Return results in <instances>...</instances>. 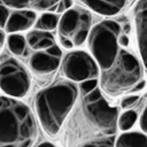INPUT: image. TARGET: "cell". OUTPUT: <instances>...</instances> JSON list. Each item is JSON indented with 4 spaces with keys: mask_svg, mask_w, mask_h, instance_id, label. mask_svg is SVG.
I'll return each mask as SVG.
<instances>
[{
    "mask_svg": "<svg viewBox=\"0 0 147 147\" xmlns=\"http://www.w3.org/2000/svg\"><path fill=\"white\" fill-rule=\"evenodd\" d=\"M139 99H140V95H139L138 93L126 94V95H124V96L122 98L119 106H121V108L124 109V110L130 109V108H132V107L139 101Z\"/></svg>",
    "mask_w": 147,
    "mask_h": 147,
    "instance_id": "cell-20",
    "label": "cell"
},
{
    "mask_svg": "<svg viewBox=\"0 0 147 147\" xmlns=\"http://www.w3.org/2000/svg\"><path fill=\"white\" fill-rule=\"evenodd\" d=\"M92 28L91 11L82 6H72L60 15L56 41L61 48L76 49L86 44Z\"/></svg>",
    "mask_w": 147,
    "mask_h": 147,
    "instance_id": "cell-5",
    "label": "cell"
},
{
    "mask_svg": "<svg viewBox=\"0 0 147 147\" xmlns=\"http://www.w3.org/2000/svg\"><path fill=\"white\" fill-rule=\"evenodd\" d=\"M88 9L102 15V16H115L125 6L127 0H80Z\"/></svg>",
    "mask_w": 147,
    "mask_h": 147,
    "instance_id": "cell-11",
    "label": "cell"
},
{
    "mask_svg": "<svg viewBox=\"0 0 147 147\" xmlns=\"http://www.w3.org/2000/svg\"><path fill=\"white\" fill-rule=\"evenodd\" d=\"M144 79L142 62L134 52L121 47L113 63L99 74V88L109 98H117L132 91Z\"/></svg>",
    "mask_w": 147,
    "mask_h": 147,
    "instance_id": "cell-3",
    "label": "cell"
},
{
    "mask_svg": "<svg viewBox=\"0 0 147 147\" xmlns=\"http://www.w3.org/2000/svg\"><path fill=\"white\" fill-rule=\"evenodd\" d=\"M59 20H60L59 14L53 13V11H42L39 16H37L33 28L37 30L53 32L57 28Z\"/></svg>",
    "mask_w": 147,
    "mask_h": 147,
    "instance_id": "cell-15",
    "label": "cell"
},
{
    "mask_svg": "<svg viewBox=\"0 0 147 147\" xmlns=\"http://www.w3.org/2000/svg\"><path fill=\"white\" fill-rule=\"evenodd\" d=\"M127 1H136V0H127Z\"/></svg>",
    "mask_w": 147,
    "mask_h": 147,
    "instance_id": "cell-28",
    "label": "cell"
},
{
    "mask_svg": "<svg viewBox=\"0 0 147 147\" xmlns=\"http://www.w3.org/2000/svg\"><path fill=\"white\" fill-rule=\"evenodd\" d=\"M28 47L31 51H44L53 45L57 44L56 37L53 32L49 31H42V30H29L25 34Z\"/></svg>",
    "mask_w": 147,
    "mask_h": 147,
    "instance_id": "cell-12",
    "label": "cell"
},
{
    "mask_svg": "<svg viewBox=\"0 0 147 147\" xmlns=\"http://www.w3.org/2000/svg\"><path fill=\"white\" fill-rule=\"evenodd\" d=\"M139 124H140V127L142 129V132L147 133V105H146L145 109L142 110V113H141V115H140Z\"/></svg>",
    "mask_w": 147,
    "mask_h": 147,
    "instance_id": "cell-24",
    "label": "cell"
},
{
    "mask_svg": "<svg viewBox=\"0 0 147 147\" xmlns=\"http://www.w3.org/2000/svg\"><path fill=\"white\" fill-rule=\"evenodd\" d=\"M145 85H146V82L142 79V80H140L133 88H132V91H131V93H136V92H139V91H141L144 87H145Z\"/></svg>",
    "mask_w": 147,
    "mask_h": 147,
    "instance_id": "cell-27",
    "label": "cell"
},
{
    "mask_svg": "<svg viewBox=\"0 0 147 147\" xmlns=\"http://www.w3.org/2000/svg\"><path fill=\"white\" fill-rule=\"evenodd\" d=\"M116 134L114 136H99L92 139L80 141L71 147H115Z\"/></svg>",
    "mask_w": 147,
    "mask_h": 147,
    "instance_id": "cell-16",
    "label": "cell"
},
{
    "mask_svg": "<svg viewBox=\"0 0 147 147\" xmlns=\"http://www.w3.org/2000/svg\"><path fill=\"white\" fill-rule=\"evenodd\" d=\"M39 125L21 99L0 95V147H33Z\"/></svg>",
    "mask_w": 147,
    "mask_h": 147,
    "instance_id": "cell-2",
    "label": "cell"
},
{
    "mask_svg": "<svg viewBox=\"0 0 147 147\" xmlns=\"http://www.w3.org/2000/svg\"><path fill=\"white\" fill-rule=\"evenodd\" d=\"M6 48L10 54L18 57L20 60H23L29 49L26 39H25V34H23L22 32L7 34Z\"/></svg>",
    "mask_w": 147,
    "mask_h": 147,
    "instance_id": "cell-14",
    "label": "cell"
},
{
    "mask_svg": "<svg viewBox=\"0 0 147 147\" xmlns=\"http://www.w3.org/2000/svg\"><path fill=\"white\" fill-rule=\"evenodd\" d=\"M60 71L63 78L76 83L77 85L98 79L100 69L93 56L83 49H70L62 56Z\"/></svg>",
    "mask_w": 147,
    "mask_h": 147,
    "instance_id": "cell-7",
    "label": "cell"
},
{
    "mask_svg": "<svg viewBox=\"0 0 147 147\" xmlns=\"http://www.w3.org/2000/svg\"><path fill=\"white\" fill-rule=\"evenodd\" d=\"M74 6V0H60L57 2V7H56V14L61 15L63 14L65 10L70 9Z\"/></svg>",
    "mask_w": 147,
    "mask_h": 147,
    "instance_id": "cell-22",
    "label": "cell"
},
{
    "mask_svg": "<svg viewBox=\"0 0 147 147\" xmlns=\"http://www.w3.org/2000/svg\"><path fill=\"white\" fill-rule=\"evenodd\" d=\"M31 0H0V5L6 6L10 10L14 9H25L30 8Z\"/></svg>",
    "mask_w": 147,
    "mask_h": 147,
    "instance_id": "cell-19",
    "label": "cell"
},
{
    "mask_svg": "<svg viewBox=\"0 0 147 147\" xmlns=\"http://www.w3.org/2000/svg\"><path fill=\"white\" fill-rule=\"evenodd\" d=\"M78 96V85L63 77L36 93L32 111L39 127L48 138L55 140Z\"/></svg>",
    "mask_w": 147,
    "mask_h": 147,
    "instance_id": "cell-1",
    "label": "cell"
},
{
    "mask_svg": "<svg viewBox=\"0 0 147 147\" xmlns=\"http://www.w3.org/2000/svg\"><path fill=\"white\" fill-rule=\"evenodd\" d=\"M138 119V113L133 109H126L124 113H122L118 116L117 119V127L121 131H129L137 122Z\"/></svg>",
    "mask_w": 147,
    "mask_h": 147,
    "instance_id": "cell-17",
    "label": "cell"
},
{
    "mask_svg": "<svg viewBox=\"0 0 147 147\" xmlns=\"http://www.w3.org/2000/svg\"><path fill=\"white\" fill-rule=\"evenodd\" d=\"M33 147H59L56 144H54L53 141H49V140H42L38 144H36Z\"/></svg>",
    "mask_w": 147,
    "mask_h": 147,
    "instance_id": "cell-25",
    "label": "cell"
},
{
    "mask_svg": "<svg viewBox=\"0 0 147 147\" xmlns=\"http://www.w3.org/2000/svg\"><path fill=\"white\" fill-rule=\"evenodd\" d=\"M60 0H31L30 9L36 11H48L57 5Z\"/></svg>",
    "mask_w": 147,
    "mask_h": 147,
    "instance_id": "cell-18",
    "label": "cell"
},
{
    "mask_svg": "<svg viewBox=\"0 0 147 147\" xmlns=\"http://www.w3.org/2000/svg\"><path fill=\"white\" fill-rule=\"evenodd\" d=\"M9 13H10V9L9 8H7L3 5H0V28L1 29L5 28V24L7 22V18L9 16Z\"/></svg>",
    "mask_w": 147,
    "mask_h": 147,
    "instance_id": "cell-23",
    "label": "cell"
},
{
    "mask_svg": "<svg viewBox=\"0 0 147 147\" xmlns=\"http://www.w3.org/2000/svg\"><path fill=\"white\" fill-rule=\"evenodd\" d=\"M134 26L140 59L147 69V0H139L134 7Z\"/></svg>",
    "mask_w": 147,
    "mask_h": 147,
    "instance_id": "cell-9",
    "label": "cell"
},
{
    "mask_svg": "<svg viewBox=\"0 0 147 147\" xmlns=\"http://www.w3.org/2000/svg\"><path fill=\"white\" fill-rule=\"evenodd\" d=\"M32 86V75L22 60L7 48L0 53V95L25 98Z\"/></svg>",
    "mask_w": 147,
    "mask_h": 147,
    "instance_id": "cell-6",
    "label": "cell"
},
{
    "mask_svg": "<svg viewBox=\"0 0 147 147\" xmlns=\"http://www.w3.org/2000/svg\"><path fill=\"white\" fill-rule=\"evenodd\" d=\"M122 32L123 25L116 20L107 18L92 25L86 44L100 70L107 69L121 49L118 37Z\"/></svg>",
    "mask_w": 147,
    "mask_h": 147,
    "instance_id": "cell-4",
    "label": "cell"
},
{
    "mask_svg": "<svg viewBox=\"0 0 147 147\" xmlns=\"http://www.w3.org/2000/svg\"><path fill=\"white\" fill-rule=\"evenodd\" d=\"M99 85V82L98 79H91V80H86L82 84L78 85V88H79V94H86L88 93L90 91L94 90L95 87H98Z\"/></svg>",
    "mask_w": 147,
    "mask_h": 147,
    "instance_id": "cell-21",
    "label": "cell"
},
{
    "mask_svg": "<svg viewBox=\"0 0 147 147\" xmlns=\"http://www.w3.org/2000/svg\"><path fill=\"white\" fill-rule=\"evenodd\" d=\"M62 56V48L59 44H55L44 51H31L29 48L22 61L28 67L32 77L39 82H47L60 69Z\"/></svg>",
    "mask_w": 147,
    "mask_h": 147,
    "instance_id": "cell-8",
    "label": "cell"
},
{
    "mask_svg": "<svg viewBox=\"0 0 147 147\" xmlns=\"http://www.w3.org/2000/svg\"><path fill=\"white\" fill-rule=\"evenodd\" d=\"M115 147H147V133L124 131L115 140Z\"/></svg>",
    "mask_w": 147,
    "mask_h": 147,
    "instance_id": "cell-13",
    "label": "cell"
},
{
    "mask_svg": "<svg viewBox=\"0 0 147 147\" xmlns=\"http://www.w3.org/2000/svg\"><path fill=\"white\" fill-rule=\"evenodd\" d=\"M36 20H37L36 10H32L30 8L14 9L10 10L3 30L6 31L7 34L29 31L31 28H33Z\"/></svg>",
    "mask_w": 147,
    "mask_h": 147,
    "instance_id": "cell-10",
    "label": "cell"
},
{
    "mask_svg": "<svg viewBox=\"0 0 147 147\" xmlns=\"http://www.w3.org/2000/svg\"><path fill=\"white\" fill-rule=\"evenodd\" d=\"M6 39H7V33L3 29L0 28V51H2V48L6 45Z\"/></svg>",
    "mask_w": 147,
    "mask_h": 147,
    "instance_id": "cell-26",
    "label": "cell"
}]
</instances>
